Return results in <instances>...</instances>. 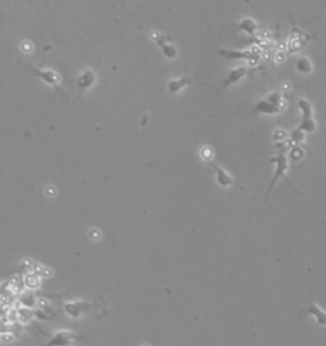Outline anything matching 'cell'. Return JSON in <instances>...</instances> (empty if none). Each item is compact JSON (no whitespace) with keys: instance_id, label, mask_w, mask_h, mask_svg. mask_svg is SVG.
<instances>
[{"instance_id":"cell-1","label":"cell","mask_w":326,"mask_h":346,"mask_svg":"<svg viewBox=\"0 0 326 346\" xmlns=\"http://www.w3.org/2000/svg\"><path fill=\"white\" fill-rule=\"evenodd\" d=\"M270 162L274 163V165H276V171H274V175H273L269 187H268V190H266L265 200H268L270 192H272V190L274 188V186H276V181H278L279 178H284L285 181H287V184L291 185L292 187L295 188V186L292 185V182L287 178V171H288L289 162H288V158H287V156H285L284 153H279L278 156L270 158Z\"/></svg>"},{"instance_id":"cell-2","label":"cell","mask_w":326,"mask_h":346,"mask_svg":"<svg viewBox=\"0 0 326 346\" xmlns=\"http://www.w3.org/2000/svg\"><path fill=\"white\" fill-rule=\"evenodd\" d=\"M25 68L29 70V73L35 74L38 78H41L44 82L48 83L49 86L56 88L59 92H63V89H60V87H59V83H60L61 78L55 70L41 69V68L35 67V65H25Z\"/></svg>"},{"instance_id":"cell-3","label":"cell","mask_w":326,"mask_h":346,"mask_svg":"<svg viewBox=\"0 0 326 346\" xmlns=\"http://www.w3.org/2000/svg\"><path fill=\"white\" fill-rule=\"evenodd\" d=\"M213 169H214V173H216L217 182H218V185L221 186V187L226 188V187H229V186H236V187L244 190V187L240 186V184H238V182L236 181V180H234V178L232 177V176L229 175L225 168H222V167H219V165L214 164L213 165Z\"/></svg>"},{"instance_id":"cell-4","label":"cell","mask_w":326,"mask_h":346,"mask_svg":"<svg viewBox=\"0 0 326 346\" xmlns=\"http://www.w3.org/2000/svg\"><path fill=\"white\" fill-rule=\"evenodd\" d=\"M219 54L222 56L228 57V59H246L249 61H257L260 60V54L257 51H251V50H245V51H233V50H225L221 48Z\"/></svg>"},{"instance_id":"cell-5","label":"cell","mask_w":326,"mask_h":346,"mask_svg":"<svg viewBox=\"0 0 326 346\" xmlns=\"http://www.w3.org/2000/svg\"><path fill=\"white\" fill-rule=\"evenodd\" d=\"M310 40V36L304 32L300 31L297 28H293L291 33V38L288 42V48L291 52H297L298 50H301L304 45L307 44V41Z\"/></svg>"},{"instance_id":"cell-6","label":"cell","mask_w":326,"mask_h":346,"mask_svg":"<svg viewBox=\"0 0 326 346\" xmlns=\"http://www.w3.org/2000/svg\"><path fill=\"white\" fill-rule=\"evenodd\" d=\"M76 339H79V337L74 335L73 332H70V331H60V332L55 334V336L51 339L50 343H48L45 346H70Z\"/></svg>"},{"instance_id":"cell-7","label":"cell","mask_w":326,"mask_h":346,"mask_svg":"<svg viewBox=\"0 0 326 346\" xmlns=\"http://www.w3.org/2000/svg\"><path fill=\"white\" fill-rule=\"evenodd\" d=\"M246 74H247L246 67H238L236 68V69L231 70L227 78H226V79L223 80V83H222V86L218 88V91H221V89L226 88V87L228 86H231V84H233V83H237L238 80L242 79Z\"/></svg>"},{"instance_id":"cell-8","label":"cell","mask_w":326,"mask_h":346,"mask_svg":"<svg viewBox=\"0 0 326 346\" xmlns=\"http://www.w3.org/2000/svg\"><path fill=\"white\" fill-rule=\"evenodd\" d=\"M198 80H195L194 78H190V76H181V78H177V79H172L171 82H168V92L170 93H178L182 88L185 87L190 86V84H194L197 83Z\"/></svg>"},{"instance_id":"cell-9","label":"cell","mask_w":326,"mask_h":346,"mask_svg":"<svg viewBox=\"0 0 326 346\" xmlns=\"http://www.w3.org/2000/svg\"><path fill=\"white\" fill-rule=\"evenodd\" d=\"M155 42L161 46L162 52H163V55H165L166 57H168V59H175V57L177 56V48L175 47L172 44L166 41L165 36H157V37H155Z\"/></svg>"},{"instance_id":"cell-10","label":"cell","mask_w":326,"mask_h":346,"mask_svg":"<svg viewBox=\"0 0 326 346\" xmlns=\"http://www.w3.org/2000/svg\"><path fill=\"white\" fill-rule=\"evenodd\" d=\"M96 80H97V75H96L95 70H86L84 73L78 76L76 84L80 89H87L89 87H92Z\"/></svg>"},{"instance_id":"cell-11","label":"cell","mask_w":326,"mask_h":346,"mask_svg":"<svg viewBox=\"0 0 326 346\" xmlns=\"http://www.w3.org/2000/svg\"><path fill=\"white\" fill-rule=\"evenodd\" d=\"M252 112L256 114H265V115H276L280 112V108L276 107L274 105H272L270 102H268L266 99H261L255 105Z\"/></svg>"},{"instance_id":"cell-12","label":"cell","mask_w":326,"mask_h":346,"mask_svg":"<svg viewBox=\"0 0 326 346\" xmlns=\"http://www.w3.org/2000/svg\"><path fill=\"white\" fill-rule=\"evenodd\" d=\"M237 27L241 31L246 32L247 35L255 36V33L257 32L259 25L256 24V22L252 18H244L240 23H237Z\"/></svg>"},{"instance_id":"cell-13","label":"cell","mask_w":326,"mask_h":346,"mask_svg":"<svg viewBox=\"0 0 326 346\" xmlns=\"http://www.w3.org/2000/svg\"><path fill=\"white\" fill-rule=\"evenodd\" d=\"M296 69L302 74H310L312 71V63L308 57L301 56L296 61Z\"/></svg>"},{"instance_id":"cell-14","label":"cell","mask_w":326,"mask_h":346,"mask_svg":"<svg viewBox=\"0 0 326 346\" xmlns=\"http://www.w3.org/2000/svg\"><path fill=\"white\" fill-rule=\"evenodd\" d=\"M88 308V303H80V302H76L73 303V304H65V311L69 313L70 316H73V317H78V316L82 313L83 311H86V309Z\"/></svg>"},{"instance_id":"cell-15","label":"cell","mask_w":326,"mask_h":346,"mask_svg":"<svg viewBox=\"0 0 326 346\" xmlns=\"http://www.w3.org/2000/svg\"><path fill=\"white\" fill-rule=\"evenodd\" d=\"M298 108L302 114V118H311L312 117V105L310 103V101L306 98H300L298 99Z\"/></svg>"},{"instance_id":"cell-16","label":"cell","mask_w":326,"mask_h":346,"mask_svg":"<svg viewBox=\"0 0 326 346\" xmlns=\"http://www.w3.org/2000/svg\"><path fill=\"white\" fill-rule=\"evenodd\" d=\"M306 312L310 313L311 316H314L319 324H326V313L324 311H321L316 304L311 305L310 308L306 309Z\"/></svg>"},{"instance_id":"cell-17","label":"cell","mask_w":326,"mask_h":346,"mask_svg":"<svg viewBox=\"0 0 326 346\" xmlns=\"http://www.w3.org/2000/svg\"><path fill=\"white\" fill-rule=\"evenodd\" d=\"M316 122H315V120L312 117L311 118H302L301 124L298 125L297 129H300L301 131H303V133H315L316 131Z\"/></svg>"},{"instance_id":"cell-18","label":"cell","mask_w":326,"mask_h":346,"mask_svg":"<svg viewBox=\"0 0 326 346\" xmlns=\"http://www.w3.org/2000/svg\"><path fill=\"white\" fill-rule=\"evenodd\" d=\"M266 101L270 102L272 105H274L276 107L280 108L282 110L283 105H284V102H283V97H282V93L279 92V91H276V92H272L268 97H266Z\"/></svg>"},{"instance_id":"cell-19","label":"cell","mask_w":326,"mask_h":346,"mask_svg":"<svg viewBox=\"0 0 326 346\" xmlns=\"http://www.w3.org/2000/svg\"><path fill=\"white\" fill-rule=\"evenodd\" d=\"M304 134L306 133L301 131L300 129H296V130L292 131L291 135H289V140H291V143L293 144V146L300 145V144L303 141L304 138H306V135H304Z\"/></svg>"},{"instance_id":"cell-20","label":"cell","mask_w":326,"mask_h":346,"mask_svg":"<svg viewBox=\"0 0 326 346\" xmlns=\"http://www.w3.org/2000/svg\"><path fill=\"white\" fill-rule=\"evenodd\" d=\"M303 156L304 150L302 149L300 145L292 146L291 150H289V157H291V159H293V161H301V159L303 158Z\"/></svg>"},{"instance_id":"cell-21","label":"cell","mask_w":326,"mask_h":346,"mask_svg":"<svg viewBox=\"0 0 326 346\" xmlns=\"http://www.w3.org/2000/svg\"><path fill=\"white\" fill-rule=\"evenodd\" d=\"M38 283H40V280L36 274H28L25 279V284L29 288H37Z\"/></svg>"},{"instance_id":"cell-22","label":"cell","mask_w":326,"mask_h":346,"mask_svg":"<svg viewBox=\"0 0 326 346\" xmlns=\"http://www.w3.org/2000/svg\"><path fill=\"white\" fill-rule=\"evenodd\" d=\"M287 133L284 130H276L274 131V135H273V139L276 140V143H285V139H287Z\"/></svg>"},{"instance_id":"cell-23","label":"cell","mask_w":326,"mask_h":346,"mask_svg":"<svg viewBox=\"0 0 326 346\" xmlns=\"http://www.w3.org/2000/svg\"><path fill=\"white\" fill-rule=\"evenodd\" d=\"M200 153H201V158L205 159V161H210L214 157V152L209 146H204L203 149L200 150Z\"/></svg>"}]
</instances>
